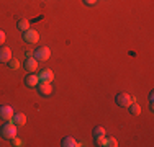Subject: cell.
<instances>
[{"label":"cell","mask_w":154,"mask_h":147,"mask_svg":"<svg viewBox=\"0 0 154 147\" xmlns=\"http://www.w3.org/2000/svg\"><path fill=\"white\" fill-rule=\"evenodd\" d=\"M12 142H13V146H15V147H20L21 144H23V142H21L18 137H13V139H12Z\"/></svg>","instance_id":"19"},{"label":"cell","mask_w":154,"mask_h":147,"mask_svg":"<svg viewBox=\"0 0 154 147\" xmlns=\"http://www.w3.org/2000/svg\"><path fill=\"white\" fill-rule=\"evenodd\" d=\"M10 59H12V51H10V47L7 46H0V62H8Z\"/></svg>","instance_id":"9"},{"label":"cell","mask_w":154,"mask_h":147,"mask_svg":"<svg viewBox=\"0 0 154 147\" xmlns=\"http://www.w3.org/2000/svg\"><path fill=\"white\" fill-rule=\"evenodd\" d=\"M17 28L20 29V31H26V29H30V21L28 20H18Z\"/></svg>","instance_id":"13"},{"label":"cell","mask_w":154,"mask_h":147,"mask_svg":"<svg viewBox=\"0 0 154 147\" xmlns=\"http://www.w3.org/2000/svg\"><path fill=\"white\" fill-rule=\"evenodd\" d=\"M23 67H25V70H26V72H35L36 69H38V61H36L33 56L31 57H26V59H25Z\"/></svg>","instance_id":"7"},{"label":"cell","mask_w":154,"mask_h":147,"mask_svg":"<svg viewBox=\"0 0 154 147\" xmlns=\"http://www.w3.org/2000/svg\"><path fill=\"white\" fill-rule=\"evenodd\" d=\"M95 146H98V147L107 146V137L105 136H95Z\"/></svg>","instance_id":"15"},{"label":"cell","mask_w":154,"mask_h":147,"mask_svg":"<svg viewBox=\"0 0 154 147\" xmlns=\"http://www.w3.org/2000/svg\"><path fill=\"white\" fill-rule=\"evenodd\" d=\"M107 146L108 147H116V146H118V142H116L115 137H107Z\"/></svg>","instance_id":"18"},{"label":"cell","mask_w":154,"mask_h":147,"mask_svg":"<svg viewBox=\"0 0 154 147\" xmlns=\"http://www.w3.org/2000/svg\"><path fill=\"white\" fill-rule=\"evenodd\" d=\"M128 110H130V113H131V115H134V116H138L139 113H141V106H139V105H136L134 101L131 103L130 106H128Z\"/></svg>","instance_id":"14"},{"label":"cell","mask_w":154,"mask_h":147,"mask_svg":"<svg viewBox=\"0 0 154 147\" xmlns=\"http://www.w3.org/2000/svg\"><path fill=\"white\" fill-rule=\"evenodd\" d=\"M39 39V34L38 31H35V29H26V31H23V41L28 43V44H35L36 41Z\"/></svg>","instance_id":"4"},{"label":"cell","mask_w":154,"mask_h":147,"mask_svg":"<svg viewBox=\"0 0 154 147\" xmlns=\"http://www.w3.org/2000/svg\"><path fill=\"white\" fill-rule=\"evenodd\" d=\"M36 87H38V93L43 95V97H49V95H53V87H51L49 82H39Z\"/></svg>","instance_id":"5"},{"label":"cell","mask_w":154,"mask_h":147,"mask_svg":"<svg viewBox=\"0 0 154 147\" xmlns=\"http://www.w3.org/2000/svg\"><path fill=\"white\" fill-rule=\"evenodd\" d=\"M5 39H7V36H5V33L2 31V29H0V46H2L3 43H5Z\"/></svg>","instance_id":"20"},{"label":"cell","mask_w":154,"mask_h":147,"mask_svg":"<svg viewBox=\"0 0 154 147\" xmlns=\"http://www.w3.org/2000/svg\"><path fill=\"white\" fill-rule=\"evenodd\" d=\"M17 124L15 123H5L2 128H0V134H2V137H5V139H10L12 141L13 137H17Z\"/></svg>","instance_id":"1"},{"label":"cell","mask_w":154,"mask_h":147,"mask_svg":"<svg viewBox=\"0 0 154 147\" xmlns=\"http://www.w3.org/2000/svg\"><path fill=\"white\" fill-rule=\"evenodd\" d=\"M61 146L62 147H77L80 144H77V141L74 137H64V139H62V142H61Z\"/></svg>","instance_id":"12"},{"label":"cell","mask_w":154,"mask_h":147,"mask_svg":"<svg viewBox=\"0 0 154 147\" xmlns=\"http://www.w3.org/2000/svg\"><path fill=\"white\" fill-rule=\"evenodd\" d=\"M105 128H102V126H95V129H94V136H105Z\"/></svg>","instance_id":"17"},{"label":"cell","mask_w":154,"mask_h":147,"mask_svg":"<svg viewBox=\"0 0 154 147\" xmlns=\"http://www.w3.org/2000/svg\"><path fill=\"white\" fill-rule=\"evenodd\" d=\"M13 118V108L8 105H2L0 106V119H5V121H10Z\"/></svg>","instance_id":"6"},{"label":"cell","mask_w":154,"mask_h":147,"mask_svg":"<svg viewBox=\"0 0 154 147\" xmlns=\"http://www.w3.org/2000/svg\"><path fill=\"white\" fill-rule=\"evenodd\" d=\"M33 57H35L36 59V61H48V59H49L51 57V51H49V47H48V46H39L38 47V49H36L35 51V52H33Z\"/></svg>","instance_id":"3"},{"label":"cell","mask_w":154,"mask_h":147,"mask_svg":"<svg viewBox=\"0 0 154 147\" xmlns=\"http://www.w3.org/2000/svg\"><path fill=\"white\" fill-rule=\"evenodd\" d=\"M39 82H53V79H54V74L53 70H49V69H43V70H39Z\"/></svg>","instance_id":"8"},{"label":"cell","mask_w":154,"mask_h":147,"mask_svg":"<svg viewBox=\"0 0 154 147\" xmlns=\"http://www.w3.org/2000/svg\"><path fill=\"white\" fill-rule=\"evenodd\" d=\"M84 3H85V5H89V7H92V5H95V3L98 2V0H82Z\"/></svg>","instance_id":"21"},{"label":"cell","mask_w":154,"mask_h":147,"mask_svg":"<svg viewBox=\"0 0 154 147\" xmlns=\"http://www.w3.org/2000/svg\"><path fill=\"white\" fill-rule=\"evenodd\" d=\"M12 119L17 126H25V124H26V116H25L23 113H13Z\"/></svg>","instance_id":"11"},{"label":"cell","mask_w":154,"mask_h":147,"mask_svg":"<svg viewBox=\"0 0 154 147\" xmlns=\"http://www.w3.org/2000/svg\"><path fill=\"white\" fill-rule=\"evenodd\" d=\"M7 64H8V67H10V69H13V70H17V69L20 67V62H18V59H15V57L10 59V61L7 62Z\"/></svg>","instance_id":"16"},{"label":"cell","mask_w":154,"mask_h":147,"mask_svg":"<svg viewBox=\"0 0 154 147\" xmlns=\"http://www.w3.org/2000/svg\"><path fill=\"white\" fill-rule=\"evenodd\" d=\"M115 101H116V105L122 106V108H128V106L134 101V98L131 97L130 93H126V92H122V93H118L115 97Z\"/></svg>","instance_id":"2"},{"label":"cell","mask_w":154,"mask_h":147,"mask_svg":"<svg viewBox=\"0 0 154 147\" xmlns=\"http://www.w3.org/2000/svg\"><path fill=\"white\" fill-rule=\"evenodd\" d=\"M38 83H39V77L35 75L33 72H30L26 77H25V85H26V87H31L33 88V87L38 85Z\"/></svg>","instance_id":"10"}]
</instances>
